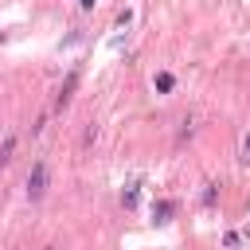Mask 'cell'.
<instances>
[{"label": "cell", "instance_id": "7a4b0ae2", "mask_svg": "<svg viewBox=\"0 0 250 250\" xmlns=\"http://www.w3.org/2000/svg\"><path fill=\"white\" fill-rule=\"evenodd\" d=\"M74 86H78V70H70V74H66V82H62V90H59V98H55V109H62V105L70 102Z\"/></svg>", "mask_w": 250, "mask_h": 250}, {"label": "cell", "instance_id": "52a82bcc", "mask_svg": "<svg viewBox=\"0 0 250 250\" xmlns=\"http://www.w3.org/2000/svg\"><path fill=\"white\" fill-rule=\"evenodd\" d=\"M242 160L250 164V129H246V137H242Z\"/></svg>", "mask_w": 250, "mask_h": 250}, {"label": "cell", "instance_id": "8992f818", "mask_svg": "<svg viewBox=\"0 0 250 250\" xmlns=\"http://www.w3.org/2000/svg\"><path fill=\"white\" fill-rule=\"evenodd\" d=\"M94 141H98V125H90V129H86V137H82V145H94Z\"/></svg>", "mask_w": 250, "mask_h": 250}, {"label": "cell", "instance_id": "5b68a950", "mask_svg": "<svg viewBox=\"0 0 250 250\" xmlns=\"http://www.w3.org/2000/svg\"><path fill=\"white\" fill-rule=\"evenodd\" d=\"M12 148H16V137H8V141L0 145V164H8V160H12Z\"/></svg>", "mask_w": 250, "mask_h": 250}, {"label": "cell", "instance_id": "ba28073f", "mask_svg": "<svg viewBox=\"0 0 250 250\" xmlns=\"http://www.w3.org/2000/svg\"><path fill=\"white\" fill-rule=\"evenodd\" d=\"M78 4H82V8H94V0H78Z\"/></svg>", "mask_w": 250, "mask_h": 250}, {"label": "cell", "instance_id": "277c9868", "mask_svg": "<svg viewBox=\"0 0 250 250\" xmlns=\"http://www.w3.org/2000/svg\"><path fill=\"white\" fill-rule=\"evenodd\" d=\"M172 86H176V78H172L168 70H160V74H156V90H160V94H168Z\"/></svg>", "mask_w": 250, "mask_h": 250}, {"label": "cell", "instance_id": "3957f363", "mask_svg": "<svg viewBox=\"0 0 250 250\" xmlns=\"http://www.w3.org/2000/svg\"><path fill=\"white\" fill-rule=\"evenodd\" d=\"M172 211H176V203H156V207H152V219H156V223H168Z\"/></svg>", "mask_w": 250, "mask_h": 250}, {"label": "cell", "instance_id": "6da1fadb", "mask_svg": "<svg viewBox=\"0 0 250 250\" xmlns=\"http://www.w3.org/2000/svg\"><path fill=\"white\" fill-rule=\"evenodd\" d=\"M47 184H51V172H47V164H43V160H35V164H31V172H27V195H31V199H43Z\"/></svg>", "mask_w": 250, "mask_h": 250}]
</instances>
